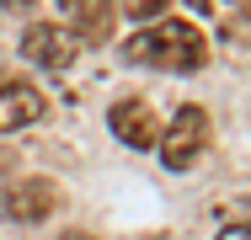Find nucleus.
Instances as JSON below:
<instances>
[{"label": "nucleus", "instance_id": "f257e3e1", "mask_svg": "<svg viewBox=\"0 0 251 240\" xmlns=\"http://www.w3.org/2000/svg\"><path fill=\"white\" fill-rule=\"evenodd\" d=\"M123 53L134 64H150V70L193 75V70H203V59H208V38H203V27L182 22V16H160L155 27H139L123 43Z\"/></svg>", "mask_w": 251, "mask_h": 240}, {"label": "nucleus", "instance_id": "20e7f679", "mask_svg": "<svg viewBox=\"0 0 251 240\" xmlns=\"http://www.w3.org/2000/svg\"><path fill=\"white\" fill-rule=\"evenodd\" d=\"M53 203H59V187H53L49 176H27V182H11V187L0 192V214L16 219V224H38V219H49Z\"/></svg>", "mask_w": 251, "mask_h": 240}, {"label": "nucleus", "instance_id": "39448f33", "mask_svg": "<svg viewBox=\"0 0 251 240\" xmlns=\"http://www.w3.org/2000/svg\"><path fill=\"white\" fill-rule=\"evenodd\" d=\"M38 118H43V91L16 75H0V134H16Z\"/></svg>", "mask_w": 251, "mask_h": 240}, {"label": "nucleus", "instance_id": "6e6552de", "mask_svg": "<svg viewBox=\"0 0 251 240\" xmlns=\"http://www.w3.org/2000/svg\"><path fill=\"white\" fill-rule=\"evenodd\" d=\"M166 5H171V0H118V11H123V16H134V22H155Z\"/></svg>", "mask_w": 251, "mask_h": 240}, {"label": "nucleus", "instance_id": "1a4fd4ad", "mask_svg": "<svg viewBox=\"0 0 251 240\" xmlns=\"http://www.w3.org/2000/svg\"><path fill=\"white\" fill-rule=\"evenodd\" d=\"M219 240H251V224H225Z\"/></svg>", "mask_w": 251, "mask_h": 240}, {"label": "nucleus", "instance_id": "7ed1b4c3", "mask_svg": "<svg viewBox=\"0 0 251 240\" xmlns=\"http://www.w3.org/2000/svg\"><path fill=\"white\" fill-rule=\"evenodd\" d=\"M22 53L38 64V70H53V75H70V64H75V32L70 27H59V22H38V27H27L22 32Z\"/></svg>", "mask_w": 251, "mask_h": 240}, {"label": "nucleus", "instance_id": "423d86ee", "mask_svg": "<svg viewBox=\"0 0 251 240\" xmlns=\"http://www.w3.org/2000/svg\"><path fill=\"white\" fill-rule=\"evenodd\" d=\"M107 128L118 134V139L128 144V149H150L160 134H155V112L150 101H139V96H128V101H112V112H107Z\"/></svg>", "mask_w": 251, "mask_h": 240}, {"label": "nucleus", "instance_id": "9d476101", "mask_svg": "<svg viewBox=\"0 0 251 240\" xmlns=\"http://www.w3.org/2000/svg\"><path fill=\"white\" fill-rule=\"evenodd\" d=\"M0 5H5V11H22V5H32V0H0Z\"/></svg>", "mask_w": 251, "mask_h": 240}, {"label": "nucleus", "instance_id": "f03ea898", "mask_svg": "<svg viewBox=\"0 0 251 240\" xmlns=\"http://www.w3.org/2000/svg\"><path fill=\"white\" fill-rule=\"evenodd\" d=\"M203 149H208V112L187 101V107H176V118L160 134V160H166V171H193Z\"/></svg>", "mask_w": 251, "mask_h": 240}, {"label": "nucleus", "instance_id": "0eeeda50", "mask_svg": "<svg viewBox=\"0 0 251 240\" xmlns=\"http://www.w3.org/2000/svg\"><path fill=\"white\" fill-rule=\"evenodd\" d=\"M75 43H107L112 32V0H64Z\"/></svg>", "mask_w": 251, "mask_h": 240}]
</instances>
